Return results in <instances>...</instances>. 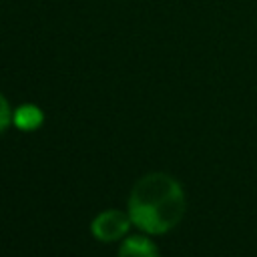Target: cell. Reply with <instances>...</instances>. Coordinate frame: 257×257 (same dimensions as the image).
<instances>
[{
	"mask_svg": "<svg viewBox=\"0 0 257 257\" xmlns=\"http://www.w3.org/2000/svg\"><path fill=\"white\" fill-rule=\"evenodd\" d=\"M12 122V110H10V104L8 100L0 94V133H4L8 128V124Z\"/></svg>",
	"mask_w": 257,
	"mask_h": 257,
	"instance_id": "5b68a950",
	"label": "cell"
},
{
	"mask_svg": "<svg viewBox=\"0 0 257 257\" xmlns=\"http://www.w3.org/2000/svg\"><path fill=\"white\" fill-rule=\"evenodd\" d=\"M131 225H133V221H131L128 213H122V211H116V209H108V211H102L100 215H96L92 219L90 233L98 241L110 243V241H116V239L124 237Z\"/></svg>",
	"mask_w": 257,
	"mask_h": 257,
	"instance_id": "7a4b0ae2",
	"label": "cell"
},
{
	"mask_svg": "<svg viewBox=\"0 0 257 257\" xmlns=\"http://www.w3.org/2000/svg\"><path fill=\"white\" fill-rule=\"evenodd\" d=\"M118 257H161L157 245L143 237V235H133L126 237L118 249Z\"/></svg>",
	"mask_w": 257,
	"mask_h": 257,
	"instance_id": "3957f363",
	"label": "cell"
},
{
	"mask_svg": "<svg viewBox=\"0 0 257 257\" xmlns=\"http://www.w3.org/2000/svg\"><path fill=\"white\" fill-rule=\"evenodd\" d=\"M42 120H44V114L36 104H20L12 114V122L24 133L36 131L42 124Z\"/></svg>",
	"mask_w": 257,
	"mask_h": 257,
	"instance_id": "277c9868",
	"label": "cell"
},
{
	"mask_svg": "<svg viewBox=\"0 0 257 257\" xmlns=\"http://www.w3.org/2000/svg\"><path fill=\"white\" fill-rule=\"evenodd\" d=\"M185 207L183 187L169 173H149L141 177L128 197L133 225L149 235H163L175 229L185 215Z\"/></svg>",
	"mask_w": 257,
	"mask_h": 257,
	"instance_id": "6da1fadb",
	"label": "cell"
}]
</instances>
